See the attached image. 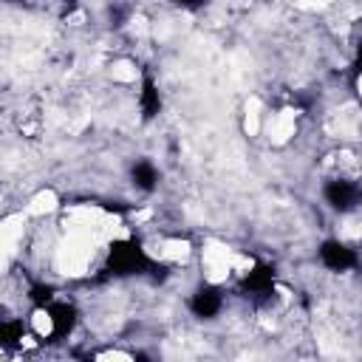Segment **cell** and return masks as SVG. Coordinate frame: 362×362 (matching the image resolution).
I'll use <instances>...</instances> for the list:
<instances>
[{"label":"cell","instance_id":"obj_1","mask_svg":"<svg viewBox=\"0 0 362 362\" xmlns=\"http://www.w3.org/2000/svg\"><path fill=\"white\" fill-rule=\"evenodd\" d=\"M325 201L339 212H351L362 204V189L348 178H334L325 184Z\"/></svg>","mask_w":362,"mask_h":362},{"label":"cell","instance_id":"obj_2","mask_svg":"<svg viewBox=\"0 0 362 362\" xmlns=\"http://www.w3.org/2000/svg\"><path fill=\"white\" fill-rule=\"evenodd\" d=\"M147 263L144 252L136 246V243H113L110 246V266L119 272V274H127V272H136Z\"/></svg>","mask_w":362,"mask_h":362},{"label":"cell","instance_id":"obj_3","mask_svg":"<svg viewBox=\"0 0 362 362\" xmlns=\"http://www.w3.org/2000/svg\"><path fill=\"white\" fill-rule=\"evenodd\" d=\"M320 257H322V263L328 269H337V272H345V269H351L356 263V255L348 246H342L339 240H325L320 246Z\"/></svg>","mask_w":362,"mask_h":362},{"label":"cell","instance_id":"obj_4","mask_svg":"<svg viewBox=\"0 0 362 362\" xmlns=\"http://www.w3.org/2000/svg\"><path fill=\"white\" fill-rule=\"evenodd\" d=\"M192 311L198 314V317H215L221 308H223V297H221V291L218 288H212V286H204V288H198L195 294H192Z\"/></svg>","mask_w":362,"mask_h":362},{"label":"cell","instance_id":"obj_5","mask_svg":"<svg viewBox=\"0 0 362 362\" xmlns=\"http://www.w3.org/2000/svg\"><path fill=\"white\" fill-rule=\"evenodd\" d=\"M156 181H158V173H156V167L150 164V161H136V167H133V184L139 187V189H153L156 187Z\"/></svg>","mask_w":362,"mask_h":362},{"label":"cell","instance_id":"obj_6","mask_svg":"<svg viewBox=\"0 0 362 362\" xmlns=\"http://www.w3.org/2000/svg\"><path fill=\"white\" fill-rule=\"evenodd\" d=\"M141 105H144V116L158 113V90L153 88V82H144V90H141Z\"/></svg>","mask_w":362,"mask_h":362},{"label":"cell","instance_id":"obj_7","mask_svg":"<svg viewBox=\"0 0 362 362\" xmlns=\"http://www.w3.org/2000/svg\"><path fill=\"white\" fill-rule=\"evenodd\" d=\"M175 3H181V6H201V0H175Z\"/></svg>","mask_w":362,"mask_h":362}]
</instances>
